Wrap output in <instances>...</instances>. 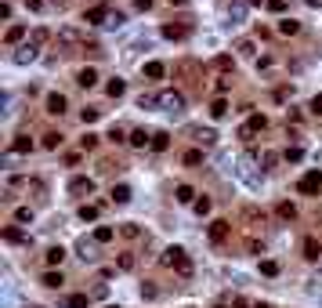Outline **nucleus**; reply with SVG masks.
<instances>
[{
	"instance_id": "obj_1",
	"label": "nucleus",
	"mask_w": 322,
	"mask_h": 308,
	"mask_svg": "<svg viewBox=\"0 0 322 308\" xmlns=\"http://www.w3.org/2000/svg\"><path fill=\"white\" fill-rule=\"evenodd\" d=\"M163 265H170V268H178L181 276H192V261H188V254H185L181 247H170V250L163 254Z\"/></svg>"
},
{
	"instance_id": "obj_2",
	"label": "nucleus",
	"mask_w": 322,
	"mask_h": 308,
	"mask_svg": "<svg viewBox=\"0 0 322 308\" xmlns=\"http://www.w3.org/2000/svg\"><path fill=\"white\" fill-rule=\"evenodd\" d=\"M297 188L304 192V196H318V192H322V171H308Z\"/></svg>"
},
{
	"instance_id": "obj_3",
	"label": "nucleus",
	"mask_w": 322,
	"mask_h": 308,
	"mask_svg": "<svg viewBox=\"0 0 322 308\" xmlns=\"http://www.w3.org/2000/svg\"><path fill=\"white\" fill-rule=\"evenodd\" d=\"M268 127V116H264V112H254V116L243 124V131H239V138H243V141H250V134H257V131H264Z\"/></svg>"
},
{
	"instance_id": "obj_4",
	"label": "nucleus",
	"mask_w": 322,
	"mask_h": 308,
	"mask_svg": "<svg viewBox=\"0 0 322 308\" xmlns=\"http://www.w3.org/2000/svg\"><path fill=\"white\" fill-rule=\"evenodd\" d=\"M159 105L167 112H178V109H185V94L181 91H159Z\"/></svg>"
},
{
	"instance_id": "obj_5",
	"label": "nucleus",
	"mask_w": 322,
	"mask_h": 308,
	"mask_svg": "<svg viewBox=\"0 0 322 308\" xmlns=\"http://www.w3.org/2000/svg\"><path fill=\"white\" fill-rule=\"evenodd\" d=\"M105 18H112L105 4H94V8L84 11V22H87V26H105Z\"/></svg>"
},
{
	"instance_id": "obj_6",
	"label": "nucleus",
	"mask_w": 322,
	"mask_h": 308,
	"mask_svg": "<svg viewBox=\"0 0 322 308\" xmlns=\"http://www.w3.org/2000/svg\"><path fill=\"white\" fill-rule=\"evenodd\" d=\"M69 192H76V196H91V192H94V178H72Z\"/></svg>"
},
{
	"instance_id": "obj_7",
	"label": "nucleus",
	"mask_w": 322,
	"mask_h": 308,
	"mask_svg": "<svg viewBox=\"0 0 322 308\" xmlns=\"http://www.w3.org/2000/svg\"><path fill=\"white\" fill-rule=\"evenodd\" d=\"M36 55H40V44H26V48L15 51V62L18 65H29V62H36Z\"/></svg>"
},
{
	"instance_id": "obj_8",
	"label": "nucleus",
	"mask_w": 322,
	"mask_h": 308,
	"mask_svg": "<svg viewBox=\"0 0 322 308\" xmlns=\"http://www.w3.org/2000/svg\"><path fill=\"white\" fill-rule=\"evenodd\" d=\"M304 257H308V261H322V243H318L315 236L304 240Z\"/></svg>"
},
{
	"instance_id": "obj_9",
	"label": "nucleus",
	"mask_w": 322,
	"mask_h": 308,
	"mask_svg": "<svg viewBox=\"0 0 322 308\" xmlns=\"http://www.w3.org/2000/svg\"><path fill=\"white\" fill-rule=\"evenodd\" d=\"M26 36V26L22 22H15V26H8V33H4V44H18Z\"/></svg>"
},
{
	"instance_id": "obj_10",
	"label": "nucleus",
	"mask_w": 322,
	"mask_h": 308,
	"mask_svg": "<svg viewBox=\"0 0 322 308\" xmlns=\"http://www.w3.org/2000/svg\"><path fill=\"white\" fill-rule=\"evenodd\" d=\"M225 236H228V221H210V240L225 243Z\"/></svg>"
},
{
	"instance_id": "obj_11",
	"label": "nucleus",
	"mask_w": 322,
	"mask_h": 308,
	"mask_svg": "<svg viewBox=\"0 0 322 308\" xmlns=\"http://www.w3.org/2000/svg\"><path fill=\"white\" fill-rule=\"evenodd\" d=\"M163 73H167L163 62H145V76H148V80H163Z\"/></svg>"
},
{
	"instance_id": "obj_12",
	"label": "nucleus",
	"mask_w": 322,
	"mask_h": 308,
	"mask_svg": "<svg viewBox=\"0 0 322 308\" xmlns=\"http://www.w3.org/2000/svg\"><path fill=\"white\" fill-rule=\"evenodd\" d=\"M47 112L62 116V112H65V94H47Z\"/></svg>"
},
{
	"instance_id": "obj_13",
	"label": "nucleus",
	"mask_w": 322,
	"mask_h": 308,
	"mask_svg": "<svg viewBox=\"0 0 322 308\" xmlns=\"http://www.w3.org/2000/svg\"><path fill=\"white\" fill-rule=\"evenodd\" d=\"M134 149H145V145H152V134L148 131H131V138H127Z\"/></svg>"
},
{
	"instance_id": "obj_14",
	"label": "nucleus",
	"mask_w": 322,
	"mask_h": 308,
	"mask_svg": "<svg viewBox=\"0 0 322 308\" xmlns=\"http://www.w3.org/2000/svg\"><path fill=\"white\" fill-rule=\"evenodd\" d=\"M152 149H156V152H167V149H170V134H167V131H156V134H152Z\"/></svg>"
},
{
	"instance_id": "obj_15",
	"label": "nucleus",
	"mask_w": 322,
	"mask_h": 308,
	"mask_svg": "<svg viewBox=\"0 0 322 308\" xmlns=\"http://www.w3.org/2000/svg\"><path fill=\"white\" fill-rule=\"evenodd\" d=\"M76 84H80V87H94V84H98V73H94V69H80Z\"/></svg>"
},
{
	"instance_id": "obj_16",
	"label": "nucleus",
	"mask_w": 322,
	"mask_h": 308,
	"mask_svg": "<svg viewBox=\"0 0 322 308\" xmlns=\"http://www.w3.org/2000/svg\"><path fill=\"white\" fill-rule=\"evenodd\" d=\"M174 200H178V203H195V192H192V185H178Z\"/></svg>"
},
{
	"instance_id": "obj_17",
	"label": "nucleus",
	"mask_w": 322,
	"mask_h": 308,
	"mask_svg": "<svg viewBox=\"0 0 322 308\" xmlns=\"http://www.w3.org/2000/svg\"><path fill=\"white\" fill-rule=\"evenodd\" d=\"M112 200L116 203H127L131 200V185H112Z\"/></svg>"
},
{
	"instance_id": "obj_18",
	"label": "nucleus",
	"mask_w": 322,
	"mask_h": 308,
	"mask_svg": "<svg viewBox=\"0 0 322 308\" xmlns=\"http://www.w3.org/2000/svg\"><path fill=\"white\" fill-rule=\"evenodd\" d=\"M279 33H283V36H293V33H301V22H293V18H283V22H279Z\"/></svg>"
},
{
	"instance_id": "obj_19",
	"label": "nucleus",
	"mask_w": 322,
	"mask_h": 308,
	"mask_svg": "<svg viewBox=\"0 0 322 308\" xmlns=\"http://www.w3.org/2000/svg\"><path fill=\"white\" fill-rule=\"evenodd\" d=\"M33 149V141H29V134H18L15 141H11V152H29Z\"/></svg>"
},
{
	"instance_id": "obj_20",
	"label": "nucleus",
	"mask_w": 322,
	"mask_h": 308,
	"mask_svg": "<svg viewBox=\"0 0 322 308\" xmlns=\"http://www.w3.org/2000/svg\"><path fill=\"white\" fill-rule=\"evenodd\" d=\"M4 240H8V243H22L26 232H22V228H15V225H8V228H4Z\"/></svg>"
},
{
	"instance_id": "obj_21",
	"label": "nucleus",
	"mask_w": 322,
	"mask_h": 308,
	"mask_svg": "<svg viewBox=\"0 0 322 308\" xmlns=\"http://www.w3.org/2000/svg\"><path fill=\"white\" fill-rule=\"evenodd\" d=\"M112 236H116V232H112L109 225H98V228H94V243H109Z\"/></svg>"
},
{
	"instance_id": "obj_22",
	"label": "nucleus",
	"mask_w": 322,
	"mask_h": 308,
	"mask_svg": "<svg viewBox=\"0 0 322 308\" xmlns=\"http://www.w3.org/2000/svg\"><path fill=\"white\" fill-rule=\"evenodd\" d=\"M65 308H87V294H69L65 297Z\"/></svg>"
},
{
	"instance_id": "obj_23",
	"label": "nucleus",
	"mask_w": 322,
	"mask_h": 308,
	"mask_svg": "<svg viewBox=\"0 0 322 308\" xmlns=\"http://www.w3.org/2000/svg\"><path fill=\"white\" fill-rule=\"evenodd\" d=\"M65 279H62V272H44V287H51V290H58Z\"/></svg>"
},
{
	"instance_id": "obj_24",
	"label": "nucleus",
	"mask_w": 322,
	"mask_h": 308,
	"mask_svg": "<svg viewBox=\"0 0 322 308\" xmlns=\"http://www.w3.org/2000/svg\"><path fill=\"white\" fill-rule=\"evenodd\" d=\"M283 156H286L290 163H301V160H304V149H301V145H290V149L283 152Z\"/></svg>"
},
{
	"instance_id": "obj_25",
	"label": "nucleus",
	"mask_w": 322,
	"mask_h": 308,
	"mask_svg": "<svg viewBox=\"0 0 322 308\" xmlns=\"http://www.w3.org/2000/svg\"><path fill=\"white\" fill-rule=\"evenodd\" d=\"M192 207H195V214H199V218H207V214H210V207H214V203H210V200H207V196H199V200H195V203H192Z\"/></svg>"
},
{
	"instance_id": "obj_26",
	"label": "nucleus",
	"mask_w": 322,
	"mask_h": 308,
	"mask_svg": "<svg viewBox=\"0 0 322 308\" xmlns=\"http://www.w3.org/2000/svg\"><path fill=\"white\" fill-rule=\"evenodd\" d=\"M123 91H127L123 80H109V98H123Z\"/></svg>"
},
{
	"instance_id": "obj_27",
	"label": "nucleus",
	"mask_w": 322,
	"mask_h": 308,
	"mask_svg": "<svg viewBox=\"0 0 322 308\" xmlns=\"http://www.w3.org/2000/svg\"><path fill=\"white\" fill-rule=\"evenodd\" d=\"M195 163H203V152H199V149H188V152H185V167H195Z\"/></svg>"
},
{
	"instance_id": "obj_28",
	"label": "nucleus",
	"mask_w": 322,
	"mask_h": 308,
	"mask_svg": "<svg viewBox=\"0 0 322 308\" xmlns=\"http://www.w3.org/2000/svg\"><path fill=\"white\" fill-rule=\"evenodd\" d=\"M163 36H167V40H181L185 29H181V26H163Z\"/></svg>"
},
{
	"instance_id": "obj_29",
	"label": "nucleus",
	"mask_w": 322,
	"mask_h": 308,
	"mask_svg": "<svg viewBox=\"0 0 322 308\" xmlns=\"http://www.w3.org/2000/svg\"><path fill=\"white\" fill-rule=\"evenodd\" d=\"M225 112H228V105H225V98H217V102L210 105V116H214V120H221Z\"/></svg>"
},
{
	"instance_id": "obj_30",
	"label": "nucleus",
	"mask_w": 322,
	"mask_h": 308,
	"mask_svg": "<svg viewBox=\"0 0 322 308\" xmlns=\"http://www.w3.org/2000/svg\"><path fill=\"white\" fill-rule=\"evenodd\" d=\"M279 218L293 221V218H297V207H293V203H279Z\"/></svg>"
},
{
	"instance_id": "obj_31",
	"label": "nucleus",
	"mask_w": 322,
	"mask_h": 308,
	"mask_svg": "<svg viewBox=\"0 0 322 308\" xmlns=\"http://www.w3.org/2000/svg\"><path fill=\"white\" fill-rule=\"evenodd\" d=\"M80 218H84V221H94V218H98V207H94V203H84V207H80Z\"/></svg>"
},
{
	"instance_id": "obj_32",
	"label": "nucleus",
	"mask_w": 322,
	"mask_h": 308,
	"mask_svg": "<svg viewBox=\"0 0 322 308\" xmlns=\"http://www.w3.org/2000/svg\"><path fill=\"white\" fill-rule=\"evenodd\" d=\"M62 257H65L62 247H51V250H47V265H62Z\"/></svg>"
},
{
	"instance_id": "obj_33",
	"label": "nucleus",
	"mask_w": 322,
	"mask_h": 308,
	"mask_svg": "<svg viewBox=\"0 0 322 308\" xmlns=\"http://www.w3.org/2000/svg\"><path fill=\"white\" fill-rule=\"evenodd\" d=\"M228 15H232L235 22H243V18H246V4H232V8H228Z\"/></svg>"
},
{
	"instance_id": "obj_34",
	"label": "nucleus",
	"mask_w": 322,
	"mask_h": 308,
	"mask_svg": "<svg viewBox=\"0 0 322 308\" xmlns=\"http://www.w3.org/2000/svg\"><path fill=\"white\" fill-rule=\"evenodd\" d=\"M58 145H62V134H55V131L44 134V149H58Z\"/></svg>"
},
{
	"instance_id": "obj_35",
	"label": "nucleus",
	"mask_w": 322,
	"mask_h": 308,
	"mask_svg": "<svg viewBox=\"0 0 322 308\" xmlns=\"http://www.w3.org/2000/svg\"><path fill=\"white\" fill-rule=\"evenodd\" d=\"M119 268H123V272H131V268H134V254H119V261H116Z\"/></svg>"
},
{
	"instance_id": "obj_36",
	"label": "nucleus",
	"mask_w": 322,
	"mask_h": 308,
	"mask_svg": "<svg viewBox=\"0 0 322 308\" xmlns=\"http://www.w3.org/2000/svg\"><path fill=\"white\" fill-rule=\"evenodd\" d=\"M195 138L203 141V145H214V141H217V134H214V131H195Z\"/></svg>"
},
{
	"instance_id": "obj_37",
	"label": "nucleus",
	"mask_w": 322,
	"mask_h": 308,
	"mask_svg": "<svg viewBox=\"0 0 322 308\" xmlns=\"http://www.w3.org/2000/svg\"><path fill=\"white\" fill-rule=\"evenodd\" d=\"M80 254H84V261H94V257H98V254H94V247H91L87 240H84V243H80Z\"/></svg>"
},
{
	"instance_id": "obj_38",
	"label": "nucleus",
	"mask_w": 322,
	"mask_h": 308,
	"mask_svg": "<svg viewBox=\"0 0 322 308\" xmlns=\"http://www.w3.org/2000/svg\"><path fill=\"white\" fill-rule=\"evenodd\" d=\"M261 272H264V276H279V265H275V261H261Z\"/></svg>"
},
{
	"instance_id": "obj_39",
	"label": "nucleus",
	"mask_w": 322,
	"mask_h": 308,
	"mask_svg": "<svg viewBox=\"0 0 322 308\" xmlns=\"http://www.w3.org/2000/svg\"><path fill=\"white\" fill-rule=\"evenodd\" d=\"M80 120H84V124H94V120H98V109H84V112H80Z\"/></svg>"
},
{
	"instance_id": "obj_40",
	"label": "nucleus",
	"mask_w": 322,
	"mask_h": 308,
	"mask_svg": "<svg viewBox=\"0 0 322 308\" xmlns=\"http://www.w3.org/2000/svg\"><path fill=\"white\" fill-rule=\"evenodd\" d=\"M235 51H243V55H254V40H239Z\"/></svg>"
},
{
	"instance_id": "obj_41",
	"label": "nucleus",
	"mask_w": 322,
	"mask_h": 308,
	"mask_svg": "<svg viewBox=\"0 0 322 308\" xmlns=\"http://www.w3.org/2000/svg\"><path fill=\"white\" fill-rule=\"evenodd\" d=\"M268 11H275V15L286 11V0H268Z\"/></svg>"
},
{
	"instance_id": "obj_42",
	"label": "nucleus",
	"mask_w": 322,
	"mask_h": 308,
	"mask_svg": "<svg viewBox=\"0 0 322 308\" xmlns=\"http://www.w3.org/2000/svg\"><path fill=\"white\" fill-rule=\"evenodd\" d=\"M15 218H18V221H33V210H29V207H18Z\"/></svg>"
},
{
	"instance_id": "obj_43",
	"label": "nucleus",
	"mask_w": 322,
	"mask_h": 308,
	"mask_svg": "<svg viewBox=\"0 0 322 308\" xmlns=\"http://www.w3.org/2000/svg\"><path fill=\"white\" fill-rule=\"evenodd\" d=\"M58 40H62V44H76V33H72V29H62Z\"/></svg>"
},
{
	"instance_id": "obj_44",
	"label": "nucleus",
	"mask_w": 322,
	"mask_h": 308,
	"mask_svg": "<svg viewBox=\"0 0 322 308\" xmlns=\"http://www.w3.org/2000/svg\"><path fill=\"white\" fill-rule=\"evenodd\" d=\"M311 112H315V116H322V94L311 98Z\"/></svg>"
},
{
	"instance_id": "obj_45",
	"label": "nucleus",
	"mask_w": 322,
	"mask_h": 308,
	"mask_svg": "<svg viewBox=\"0 0 322 308\" xmlns=\"http://www.w3.org/2000/svg\"><path fill=\"white\" fill-rule=\"evenodd\" d=\"M40 4H44V0H26V8H33V11H36Z\"/></svg>"
},
{
	"instance_id": "obj_46",
	"label": "nucleus",
	"mask_w": 322,
	"mask_h": 308,
	"mask_svg": "<svg viewBox=\"0 0 322 308\" xmlns=\"http://www.w3.org/2000/svg\"><path fill=\"white\" fill-rule=\"evenodd\" d=\"M304 4H308V8H322V0H304Z\"/></svg>"
},
{
	"instance_id": "obj_47",
	"label": "nucleus",
	"mask_w": 322,
	"mask_h": 308,
	"mask_svg": "<svg viewBox=\"0 0 322 308\" xmlns=\"http://www.w3.org/2000/svg\"><path fill=\"white\" fill-rule=\"evenodd\" d=\"M246 4H254V8H257V4H268V0H246Z\"/></svg>"
},
{
	"instance_id": "obj_48",
	"label": "nucleus",
	"mask_w": 322,
	"mask_h": 308,
	"mask_svg": "<svg viewBox=\"0 0 322 308\" xmlns=\"http://www.w3.org/2000/svg\"><path fill=\"white\" fill-rule=\"evenodd\" d=\"M170 4H185V0H170Z\"/></svg>"
},
{
	"instance_id": "obj_49",
	"label": "nucleus",
	"mask_w": 322,
	"mask_h": 308,
	"mask_svg": "<svg viewBox=\"0 0 322 308\" xmlns=\"http://www.w3.org/2000/svg\"><path fill=\"white\" fill-rule=\"evenodd\" d=\"M217 308H232V304H217Z\"/></svg>"
},
{
	"instance_id": "obj_50",
	"label": "nucleus",
	"mask_w": 322,
	"mask_h": 308,
	"mask_svg": "<svg viewBox=\"0 0 322 308\" xmlns=\"http://www.w3.org/2000/svg\"><path fill=\"white\" fill-rule=\"evenodd\" d=\"M105 308H116V304H105Z\"/></svg>"
},
{
	"instance_id": "obj_51",
	"label": "nucleus",
	"mask_w": 322,
	"mask_h": 308,
	"mask_svg": "<svg viewBox=\"0 0 322 308\" xmlns=\"http://www.w3.org/2000/svg\"><path fill=\"white\" fill-rule=\"evenodd\" d=\"M257 308H264V304H257Z\"/></svg>"
}]
</instances>
